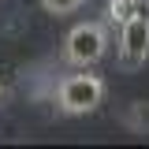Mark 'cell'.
<instances>
[{
	"label": "cell",
	"instance_id": "obj_4",
	"mask_svg": "<svg viewBox=\"0 0 149 149\" xmlns=\"http://www.w3.org/2000/svg\"><path fill=\"white\" fill-rule=\"evenodd\" d=\"M127 127L134 130V134H146L149 130V104L146 101H134L127 108Z\"/></svg>",
	"mask_w": 149,
	"mask_h": 149
},
{
	"label": "cell",
	"instance_id": "obj_5",
	"mask_svg": "<svg viewBox=\"0 0 149 149\" xmlns=\"http://www.w3.org/2000/svg\"><path fill=\"white\" fill-rule=\"evenodd\" d=\"M138 15V0H108V19L112 22H127V19H134Z\"/></svg>",
	"mask_w": 149,
	"mask_h": 149
},
{
	"label": "cell",
	"instance_id": "obj_2",
	"mask_svg": "<svg viewBox=\"0 0 149 149\" xmlns=\"http://www.w3.org/2000/svg\"><path fill=\"white\" fill-rule=\"evenodd\" d=\"M108 49V34H104V26L101 22H82V26H74L67 41H63V56L71 60L74 67H90L97 63L101 56Z\"/></svg>",
	"mask_w": 149,
	"mask_h": 149
},
{
	"label": "cell",
	"instance_id": "obj_3",
	"mask_svg": "<svg viewBox=\"0 0 149 149\" xmlns=\"http://www.w3.org/2000/svg\"><path fill=\"white\" fill-rule=\"evenodd\" d=\"M149 60V19L134 15L123 22V34H119V67H142Z\"/></svg>",
	"mask_w": 149,
	"mask_h": 149
},
{
	"label": "cell",
	"instance_id": "obj_7",
	"mask_svg": "<svg viewBox=\"0 0 149 149\" xmlns=\"http://www.w3.org/2000/svg\"><path fill=\"white\" fill-rule=\"evenodd\" d=\"M0 97H4V82H0Z\"/></svg>",
	"mask_w": 149,
	"mask_h": 149
},
{
	"label": "cell",
	"instance_id": "obj_6",
	"mask_svg": "<svg viewBox=\"0 0 149 149\" xmlns=\"http://www.w3.org/2000/svg\"><path fill=\"white\" fill-rule=\"evenodd\" d=\"M41 8L49 15H71L74 8H82V0H41Z\"/></svg>",
	"mask_w": 149,
	"mask_h": 149
},
{
	"label": "cell",
	"instance_id": "obj_1",
	"mask_svg": "<svg viewBox=\"0 0 149 149\" xmlns=\"http://www.w3.org/2000/svg\"><path fill=\"white\" fill-rule=\"evenodd\" d=\"M56 101H60V108L67 116H86L104 101V82L97 74H71V78L60 82Z\"/></svg>",
	"mask_w": 149,
	"mask_h": 149
}]
</instances>
